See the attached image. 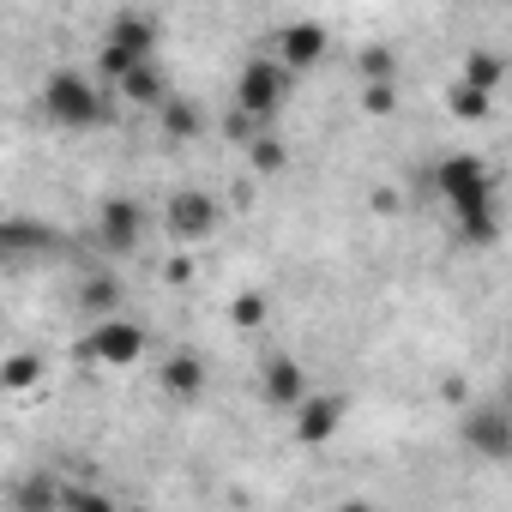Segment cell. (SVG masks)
Wrapping results in <instances>:
<instances>
[{
  "label": "cell",
  "mask_w": 512,
  "mask_h": 512,
  "mask_svg": "<svg viewBox=\"0 0 512 512\" xmlns=\"http://www.w3.org/2000/svg\"><path fill=\"white\" fill-rule=\"evenodd\" d=\"M434 193L446 217L458 223L464 241H494L500 235V205H494V175L482 157H446L434 163Z\"/></svg>",
  "instance_id": "obj_1"
},
{
  "label": "cell",
  "mask_w": 512,
  "mask_h": 512,
  "mask_svg": "<svg viewBox=\"0 0 512 512\" xmlns=\"http://www.w3.org/2000/svg\"><path fill=\"white\" fill-rule=\"evenodd\" d=\"M43 115H49L55 127H67V133H79V127H97V121H103V97H97V85H91L85 73H49V85H43Z\"/></svg>",
  "instance_id": "obj_2"
},
{
  "label": "cell",
  "mask_w": 512,
  "mask_h": 512,
  "mask_svg": "<svg viewBox=\"0 0 512 512\" xmlns=\"http://www.w3.org/2000/svg\"><path fill=\"white\" fill-rule=\"evenodd\" d=\"M290 79H296V73H290L284 61H247L241 79H235V109L272 121V115L284 109V97H290Z\"/></svg>",
  "instance_id": "obj_3"
},
{
  "label": "cell",
  "mask_w": 512,
  "mask_h": 512,
  "mask_svg": "<svg viewBox=\"0 0 512 512\" xmlns=\"http://www.w3.org/2000/svg\"><path fill=\"white\" fill-rule=\"evenodd\" d=\"M464 446L482 452V464H506L512 458V404H482L464 416Z\"/></svg>",
  "instance_id": "obj_4"
},
{
  "label": "cell",
  "mask_w": 512,
  "mask_h": 512,
  "mask_svg": "<svg viewBox=\"0 0 512 512\" xmlns=\"http://www.w3.org/2000/svg\"><path fill=\"white\" fill-rule=\"evenodd\" d=\"M91 356H97V368H133L145 356V332L121 314H103L91 326Z\"/></svg>",
  "instance_id": "obj_5"
},
{
  "label": "cell",
  "mask_w": 512,
  "mask_h": 512,
  "mask_svg": "<svg viewBox=\"0 0 512 512\" xmlns=\"http://www.w3.org/2000/svg\"><path fill=\"white\" fill-rule=\"evenodd\" d=\"M139 235H145V211H139L133 199H103V205H97V241H103L109 253H133Z\"/></svg>",
  "instance_id": "obj_6"
},
{
  "label": "cell",
  "mask_w": 512,
  "mask_h": 512,
  "mask_svg": "<svg viewBox=\"0 0 512 512\" xmlns=\"http://www.w3.org/2000/svg\"><path fill=\"white\" fill-rule=\"evenodd\" d=\"M163 223H169L175 241H205L217 229V199L211 193H175L169 211H163Z\"/></svg>",
  "instance_id": "obj_7"
},
{
  "label": "cell",
  "mask_w": 512,
  "mask_h": 512,
  "mask_svg": "<svg viewBox=\"0 0 512 512\" xmlns=\"http://www.w3.org/2000/svg\"><path fill=\"white\" fill-rule=\"evenodd\" d=\"M278 61H284L290 73H308V67H320V61H326V31H320L314 19L290 25V31L278 37Z\"/></svg>",
  "instance_id": "obj_8"
},
{
  "label": "cell",
  "mask_w": 512,
  "mask_h": 512,
  "mask_svg": "<svg viewBox=\"0 0 512 512\" xmlns=\"http://www.w3.org/2000/svg\"><path fill=\"white\" fill-rule=\"evenodd\" d=\"M290 416H296V440L302 446H326L338 434V422H344V404L338 398H302Z\"/></svg>",
  "instance_id": "obj_9"
},
{
  "label": "cell",
  "mask_w": 512,
  "mask_h": 512,
  "mask_svg": "<svg viewBox=\"0 0 512 512\" xmlns=\"http://www.w3.org/2000/svg\"><path fill=\"white\" fill-rule=\"evenodd\" d=\"M260 386H266V398H272L278 410H296V404L308 398V380H302V368H296L290 356H272V362H266V380H260Z\"/></svg>",
  "instance_id": "obj_10"
},
{
  "label": "cell",
  "mask_w": 512,
  "mask_h": 512,
  "mask_svg": "<svg viewBox=\"0 0 512 512\" xmlns=\"http://www.w3.org/2000/svg\"><path fill=\"white\" fill-rule=\"evenodd\" d=\"M115 91H121L127 103H145V109H163V103H169V91H163V73H157L151 61H139V67H133V73H127Z\"/></svg>",
  "instance_id": "obj_11"
},
{
  "label": "cell",
  "mask_w": 512,
  "mask_h": 512,
  "mask_svg": "<svg viewBox=\"0 0 512 512\" xmlns=\"http://www.w3.org/2000/svg\"><path fill=\"white\" fill-rule=\"evenodd\" d=\"M163 392L169 398H199L205 392V362L199 356H169L163 362Z\"/></svg>",
  "instance_id": "obj_12"
},
{
  "label": "cell",
  "mask_w": 512,
  "mask_h": 512,
  "mask_svg": "<svg viewBox=\"0 0 512 512\" xmlns=\"http://www.w3.org/2000/svg\"><path fill=\"white\" fill-rule=\"evenodd\" d=\"M446 109H452L458 121H482V115H488V91L470 85V79H452V85H446Z\"/></svg>",
  "instance_id": "obj_13"
},
{
  "label": "cell",
  "mask_w": 512,
  "mask_h": 512,
  "mask_svg": "<svg viewBox=\"0 0 512 512\" xmlns=\"http://www.w3.org/2000/svg\"><path fill=\"white\" fill-rule=\"evenodd\" d=\"M121 49H133V55H151L157 49V31H151V19H115V31H109Z\"/></svg>",
  "instance_id": "obj_14"
},
{
  "label": "cell",
  "mask_w": 512,
  "mask_h": 512,
  "mask_svg": "<svg viewBox=\"0 0 512 512\" xmlns=\"http://www.w3.org/2000/svg\"><path fill=\"white\" fill-rule=\"evenodd\" d=\"M157 115H163V133H169V139H193V133H199V109L181 103V97H169Z\"/></svg>",
  "instance_id": "obj_15"
},
{
  "label": "cell",
  "mask_w": 512,
  "mask_h": 512,
  "mask_svg": "<svg viewBox=\"0 0 512 512\" xmlns=\"http://www.w3.org/2000/svg\"><path fill=\"white\" fill-rule=\"evenodd\" d=\"M458 79H470V85H482V91H494V85L506 79V61H500V55H482V49H476V55L464 61V73H458Z\"/></svg>",
  "instance_id": "obj_16"
},
{
  "label": "cell",
  "mask_w": 512,
  "mask_h": 512,
  "mask_svg": "<svg viewBox=\"0 0 512 512\" xmlns=\"http://www.w3.org/2000/svg\"><path fill=\"white\" fill-rule=\"evenodd\" d=\"M284 157H290V151H284L278 139H266V133H260V139H253V145H247V163H253V169H260V175H272V169H284Z\"/></svg>",
  "instance_id": "obj_17"
},
{
  "label": "cell",
  "mask_w": 512,
  "mask_h": 512,
  "mask_svg": "<svg viewBox=\"0 0 512 512\" xmlns=\"http://www.w3.org/2000/svg\"><path fill=\"white\" fill-rule=\"evenodd\" d=\"M79 296H85V308H91L97 320H103V314H115V302H121L109 278H85V290H79Z\"/></svg>",
  "instance_id": "obj_18"
},
{
  "label": "cell",
  "mask_w": 512,
  "mask_h": 512,
  "mask_svg": "<svg viewBox=\"0 0 512 512\" xmlns=\"http://www.w3.org/2000/svg\"><path fill=\"white\" fill-rule=\"evenodd\" d=\"M392 103H398L392 79H368V91H362V109H368V115H392Z\"/></svg>",
  "instance_id": "obj_19"
},
{
  "label": "cell",
  "mask_w": 512,
  "mask_h": 512,
  "mask_svg": "<svg viewBox=\"0 0 512 512\" xmlns=\"http://www.w3.org/2000/svg\"><path fill=\"white\" fill-rule=\"evenodd\" d=\"M356 67H362V85H368V79H392V49H362Z\"/></svg>",
  "instance_id": "obj_20"
},
{
  "label": "cell",
  "mask_w": 512,
  "mask_h": 512,
  "mask_svg": "<svg viewBox=\"0 0 512 512\" xmlns=\"http://www.w3.org/2000/svg\"><path fill=\"white\" fill-rule=\"evenodd\" d=\"M235 320L241 326H260L266 320V296H235Z\"/></svg>",
  "instance_id": "obj_21"
},
{
  "label": "cell",
  "mask_w": 512,
  "mask_h": 512,
  "mask_svg": "<svg viewBox=\"0 0 512 512\" xmlns=\"http://www.w3.org/2000/svg\"><path fill=\"white\" fill-rule=\"evenodd\" d=\"M7 380H13V386H31V380H37V362H31V356H19V362L7 368Z\"/></svg>",
  "instance_id": "obj_22"
},
{
  "label": "cell",
  "mask_w": 512,
  "mask_h": 512,
  "mask_svg": "<svg viewBox=\"0 0 512 512\" xmlns=\"http://www.w3.org/2000/svg\"><path fill=\"white\" fill-rule=\"evenodd\" d=\"M500 398H506V404H512V374H506V392H500Z\"/></svg>",
  "instance_id": "obj_23"
}]
</instances>
